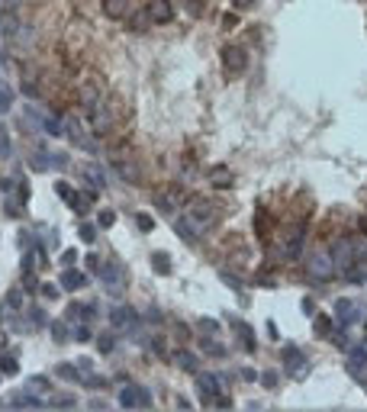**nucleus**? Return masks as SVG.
Here are the masks:
<instances>
[{
  "label": "nucleus",
  "mask_w": 367,
  "mask_h": 412,
  "mask_svg": "<svg viewBox=\"0 0 367 412\" xmlns=\"http://www.w3.org/2000/svg\"><path fill=\"white\" fill-rule=\"evenodd\" d=\"M329 329H332V322L326 319V315H319V319H316V332H322V335H329Z\"/></svg>",
  "instance_id": "nucleus-17"
},
{
  "label": "nucleus",
  "mask_w": 367,
  "mask_h": 412,
  "mask_svg": "<svg viewBox=\"0 0 367 412\" xmlns=\"http://www.w3.org/2000/svg\"><path fill=\"white\" fill-rule=\"evenodd\" d=\"M206 351H213V354H225V348L219 345V341H206Z\"/></svg>",
  "instance_id": "nucleus-18"
},
{
  "label": "nucleus",
  "mask_w": 367,
  "mask_h": 412,
  "mask_svg": "<svg viewBox=\"0 0 367 412\" xmlns=\"http://www.w3.org/2000/svg\"><path fill=\"white\" fill-rule=\"evenodd\" d=\"M213 184L225 187V184H229V171H225V168H213Z\"/></svg>",
  "instance_id": "nucleus-16"
},
{
  "label": "nucleus",
  "mask_w": 367,
  "mask_h": 412,
  "mask_svg": "<svg viewBox=\"0 0 367 412\" xmlns=\"http://www.w3.org/2000/svg\"><path fill=\"white\" fill-rule=\"evenodd\" d=\"M335 309H338V315H342L345 322H354V303H351V300H342Z\"/></svg>",
  "instance_id": "nucleus-11"
},
{
  "label": "nucleus",
  "mask_w": 367,
  "mask_h": 412,
  "mask_svg": "<svg viewBox=\"0 0 367 412\" xmlns=\"http://www.w3.org/2000/svg\"><path fill=\"white\" fill-rule=\"evenodd\" d=\"M332 270H335V264H332L329 255H322V251H312V255H309V274H312V277L329 280Z\"/></svg>",
  "instance_id": "nucleus-2"
},
{
  "label": "nucleus",
  "mask_w": 367,
  "mask_h": 412,
  "mask_svg": "<svg viewBox=\"0 0 367 412\" xmlns=\"http://www.w3.org/2000/svg\"><path fill=\"white\" fill-rule=\"evenodd\" d=\"M113 348V338H100V351H110Z\"/></svg>",
  "instance_id": "nucleus-22"
},
{
  "label": "nucleus",
  "mask_w": 367,
  "mask_h": 412,
  "mask_svg": "<svg viewBox=\"0 0 367 412\" xmlns=\"http://www.w3.org/2000/svg\"><path fill=\"white\" fill-rule=\"evenodd\" d=\"M200 393L209 399V396H216V377L213 374H200Z\"/></svg>",
  "instance_id": "nucleus-8"
},
{
  "label": "nucleus",
  "mask_w": 367,
  "mask_h": 412,
  "mask_svg": "<svg viewBox=\"0 0 367 412\" xmlns=\"http://www.w3.org/2000/svg\"><path fill=\"white\" fill-rule=\"evenodd\" d=\"M16 26H20V23H16V13L7 10L4 20H0V29H4V36H16Z\"/></svg>",
  "instance_id": "nucleus-9"
},
{
  "label": "nucleus",
  "mask_w": 367,
  "mask_h": 412,
  "mask_svg": "<svg viewBox=\"0 0 367 412\" xmlns=\"http://www.w3.org/2000/svg\"><path fill=\"white\" fill-rule=\"evenodd\" d=\"M119 402L122 406H148V393L145 390H126L119 396Z\"/></svg>",
  "instance_id": "nucleus-5"
},
{
  "label": "nucleus",
  "mask_w": 367,
  "mask_h": 412,
  "mask_svg": "<svg viewBox=\"0 0 367 412\" xmlns=\"http://www.w3.org/2000/svg\"><path fill=\"white\" fill-rule=\"evenodd\" d=\"M177 367H180V371H197V357L187 354V351H180L177 354Z\"/></svg>",
  "instance_id": "nucleus-13"
},
{
  "label": "nucleus",
  "mask_w": 367,
  "mask_h": 412,
  "mask_svg": "<svg viewBox=\"0 0 367 412\" xmlns=\"http://www.w3.org/2000/svg\"><path fill=\"white\" fill-rule=\"evenodd\" d=\"M110 322L113 326H126V322H132V309H113Z\"/></svg>",
  "instance_id": "nucleus-12"
},
{
  "label": "nucleus",
  "mask_w": 367,
  "mask_h": 412,
  "mask_svg": "<svg viewBox=\"0 0 367 412\" xmlns=\"http://www.w3.org/2000/svg\"><path fill=\"white\" fill-rule=\"evenodd\" d=\"M148 13H152V20H161V23H168L171 16H174V7L168 4V0H155V4L148 7Z\"/></svg>",
  "instance_id": "nucleus-3"
},
{
  "label": "nucleus",
  "mask_w": 367,
  "mask_h": 412,
  "mask_svg": "<svg viewBox=\"0 0 367 412\" xmlns=\"http://www.w3.org/2000/svg\"><path fill=\"white\" fill-rule=\"evenodd\" d=\"M351 251L357 264H367V239L364 235H351Z\"/></svg>",
  "instance_id": "nucleus-7"
},
{
  "label": "nucleus",
  "mask_w": 367,
  "mask_h": 412,
  "mask_svg": "<svg viewBox=\"0 0 367 412\" xmlns=\"http://www.w3.org/2000/svg\"><path fill=\"white\" fill-rule=\"evenodd\" d=\"M225 68H229V71H242V68H245V52L229 45V49H225Z\"/></svg>",
  "instance_id": "nucleus-4"
},
{
  "label": "nucleus",
  "mask_w": 367,
  "mask_h": 412,
  "mask_svg": "<svg viewBox=\"0 0 367 412\" xmlns=\"http://www.w3.org/2000/svg\"><path fill=\"white\" fill-rule=\"evenodd\" d=\"M239 7H251V0H239Z\"/></svg>",
  "instance_id": "nucleus-24"
},
{
  "label": "nucleus",
  "mask_w": 367,
  "mask_h": 412,
  "mask_svg": "<svg viewBox=\"0 0 367 412\" xmlns=\"http://www.w3.org/2000/svg\"><path fill=\"white\" fill-rule=\"evenodd\" d=\"M61 280H65L68 290H77V287H84V284H87V277H84V274H77V270H68V274L61 277Z\"/></svg>",
  "instance_id": "nucleus-10"
},
{
  "label": "nucleus",
  "mask_w": 367,
  "mask_h": 412,
  "mask_svg": "<svg viewBox=\"0 0 367 412\" xmlns=\"http://www.w3.org/2000/svg\"><path fill=\"white\" fill-rule=\"evenodd\" d=\"M94 235H97V232H94L90 225H84V229H81V239H84V242H94Z\"/></svg>",
  "instance_id": "nucleus-20"
},
{
  "label": "nucleus",
  "mask_w": 367,
  "mask_h": 412,
  "mask_svg": "<svg viewBox=\"0 0 367 412\" xmlns=\"http://www.w3.org/2000/svg\"><path fill=\"white\" fill-rule=\"evenodd\" d=\"M0 367H4V374H16V364L13 361H7V364H0Z\"/></svg>",
  "instance_id": "nucleus-23"
},
{
  "label": "nucleus",
  "mask_w": 367,
  "mask_h": 412,
  "mask_svg": "<svg viewBox=\"0 0 367 412\" xmlns=\"http://www.w3.org/2000/svg\"><path fill=\"white\" fill-rule=\"evenodd\" d=\"M213 219H216V203H209V200H194V206L187 209L183 222H177V232L187 235V239H194V235L209 229Z\"/></svg>",
  "instance_id": "nucleus-1"
},
{
  "label": "nucleus",
  "mask_w": 367,
  "mask_h": 412,
  "mask_svg": "<svg viewBox=\"0 0 367 412\" xmlns=\"http://www.w3.org/2000/svg\"><path fill=\"white\" fill-rule=\"evenodd\" d=\"M135 222H139V229H145V232H148V229H152V225H155V222H152V219H148V216H135Z\"/></svg>",
  "instance_id": "nucleus-19"
},
{
  "label": "nucleus",
  "mask_w": 367,
  "mask_h": 412,
  "mask_svg": "<svg viewBox=\"0 0 367 412\" xmlns=\"http://www.w3.org/2000/svg\"><path fill=\"white\" fill-rule=\"evenodd\" d=\"M152 264H155V270H158V274H168V270H171V261H168V255H155V261H152Z\"/></svg>",
  "instance_id": "nucleus-15"
},
{
  "label": "nucleus",
  "mask_w": 367,
  "mask_h": 412,
  "mask_svg": "<svg viewBox=\"0 0 367 412\" xmlns=\"http://www.w3.org/2000/svg\"><path fill=\"white\" fill-rule=\"evenodd\" d=\"M126 7H129V0H103V13L113 16V20L126 16Z\"/></svg>",
  "instance_id": "nucleus-6"
},
{
  "label": "nucleus",
  "mask_w": 367,
  "mask_h": 412,
  "mask_svg": "<svg viewBox=\"0 0 367 412\" xmlns=\"http://www.w3.org/2000/svg\"><path fill=\"white\" fill-rule=\"evenodd\" d=\"M20 4H23V0H4V10H16Z\"/></svg>",
  "instance_id": "nucleus-21"
},
{
  "label": "nucleus",
  "mask_w": 367,
  "mask_h": 412,
  "mask_svg": "<svg viewBox=\"0 0 367 412\" xmlns=\"http://www.w3.org/2000/svg\"><path fill=\"white\" fill-rule=\"evenodd\" d=\"M148 23H152V13L148 10H139L132 16V29H148Z\"/></svg>",
  "instance_id": "nucleus-14"
}]
</instances>
